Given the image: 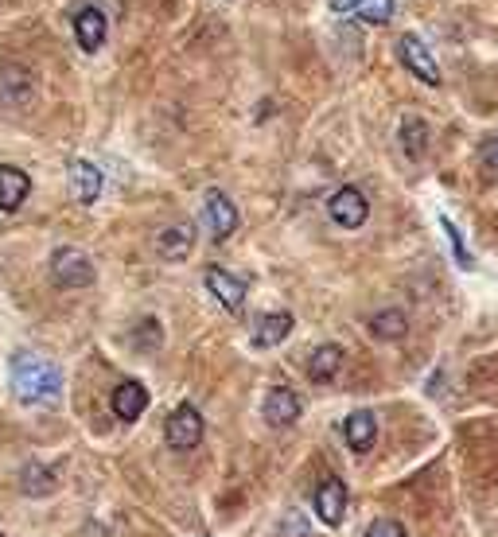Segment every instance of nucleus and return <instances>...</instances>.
<instances>
[{
	"instance_id": "1",
	"label": "nucleus",
	"mask_w": 498,
	"mask_h": 537,
	"mask_svg": "<svg viewBox=\"0 0 498 537\" xmlns=\"http://www.w3.org/2000/svg\"><path fill=\"white\" fill-rule=\"evenodd\" d=\"M12 394L24 405H55L63 397V374L47 358L16 355L12 358Z\"/></svg>"
},
{
	"instance_id": "2",
	"label": "nucleus",
	"mask_w": 498,
	"mask_h": 537,
	"mask_svg": "<svg viewBox=\"0 0 498 537\" xmlns=\"http://www.w3.org/2000/svg\"><path fill=\"white\" fill-rule=\"evenodd\" d=\"M94 277H98V269H94L90 253L74 250V246L51 253V281L59 288H86L94 285Z\"/></svg>"
},
{
	"instance_id": "3",
	"label": "nucleus",
	"mask_w": 498,
	"mask_h": 537,
	"mask_svg": "<svg viewBox=\"0 0 498 537\" xmlns=\"http://www.w3.org/2000/svg\"><path fill=\"white\" fill-rule=\"evenodd\" d=\"M327 215H331V222H339L343 230H358L370 218V203H366V195L358 187H339L327 199Z\"/></svg>"
},
{
	"instance_id": "4",
	"label": "nucleus",
	"mask_w": 498,
	"mask_h": 537,
	"mask_svg": "<svg viewBox=\"0 0 498 537\" xmlns=\"http://www.w3.org/2000/svg\"><path fill=\"white\" fill-rule=\"evenodd\" d=\"M199 440H203V413L195 405H179L168 417V444L176 452H191V448H199Z\"/></svg>"
},
{
	"instance_id": "5",
	"label": "nucleus",
	"mask_w": 498,
	"mask_h": 537,
	"mask_svg": "<svg viewBox=\"0 0 498 537\" xmlns=\"http://www.w3.org/2000/svg\"><path fill=\"white\" fill-rule=\"evenodd\" d=\"M203 222H207L214 242H226L238 230V207L222 191H207V199H203Z\"/></svg>"
},
{
	"instance_id": "6",
	"label": "nucleus",
	"mask_w": 498,
	"mask_h": 537,
	"mask_svg": "<svg viewBox=\"0 0 498 537\" xmlns=\"http://www.w3.org/2000/svg\"><path fill=\"white\" fill-rule=\"evenodd\" d=\"M312 502H316V514H320L323 526H339L343 514H347V483L339 475H327V479H320Z\"/></svg>"
},
{
	"instance_id": "7",
	"label": "nucleus",
	"mask_w": 498,
	"mask_h": 537,
	"mask_svg": "<svg viewBox=\"0 0 498 537\" xmlns=\"http://www.w3.org/2000/svg\"><path fill=\"white\" fill-rule=\"evenodd\" d=\"M397 55H401V63L417 74L425 86H440V67H436V59H432V51L421 43V36H401Z\"/></svg>"
},
{
	"instance_id": "8",
	"label": "nucleus",
	"mask_w": 498,
	"mask_h": 537,
	"mask_svg": "<svg viewBox=\"0 0 498 537\" xmlns=\"http://www.w3.org/2000/svg\"><path fill=\"white\" fill-rule=\"evenodd\" d=\"M32 94H36L32 71H24V67H16V63L0 67V106L20 109V106H28V102H32Z\"/></svg>"
},
{
	"instance_id": "9",
	"label": "nucleus",
	"mask_w": 498,
	"mask_h": 537,
	"mask_svg": "<svg viewBox=\"0 0 498 537\" xmlns=\"http://www.w3.org/2000/svg\"><path fill=\"white\" fill-rule=\"evenodd\" d=\"M28 195H32V176L20 172L16 164H0V211L4 215L20 211Z\"/></svg>"
},
{
	"instance_id": "10",
	"label": "nucleus",
	"mask_w": 498,
	"mask_h": 537,
	"mask_svg": "<svg viewBox=\"0 0 498 537\" xmlns=\"http://www.w3.org/2000/svg\"><path fill=\"white\" fill-rule=\"evenodd\" d=\"M203 285H207V292H211L226 312H238V308L246 304V281H238V277L226 273V269H207Z\"/></svg>"
},
{
	"instance_id": "11",
	"label": "nucleus",
	"mask_w": 498,
	"mask_h": 537,
	"mask_svg": "<svg viewBox=\"0 0 498 537\" xmlns=\"http://www.w3.org/2000/svg\"><path fill=\"white\" fill-rule=\"evenodd\" d=\"M300 397H296V390H288V386H273L269 394H265V405H261V413H265V421L269 425H296L300 421Z\"/></svg>"
},
{
	"instance_id": "12",
	"label": "nucleus",
	"mask_w": 498,
	"mask_h": 537,
	"mask_svg": "<svg viewBox=\"0 0 498 537\" xmlns=\"http://www.w3.org/2000/svg\"><path fill=\"white\" fill-rule=\"evenodd\" d=\"M71 195L74 203H82V207L98 203V195H102V168L94 160H74L71 164Z\"/></svg>"
},
{
	"instance_id": "13",
	"label": "nucleus",
	"mask_w": 498,
	"mask_h": 537,
	"mask_svg": "<svg viewBox=\"0 0 498 537\" xmlns=\"http://www.w3.org/2000/svg\"><path fill=\"white\" fill-rule=\"evenodd\" d=\"M109 36V20L102 8H82L78 16H74V39H78V47L82 51H98Z\"/></svg>"
},
{
	"instance_id": "14",
	"label": "nucleus",
	"mask_w": 498,
	"mask_h": 537,
	"mask_svg": "<svg viewBox=\"0 0 498 537\" xmlns=\"http://www.w3.org/2000/svg\"><path fill=\"white\" fill-rule=\"evenodd\" d=\"M292 312H265L253 323V347H281L292 335Z\"/></svg>"
},
{
	"instance_id": "15",
	"label": "nucleus",
	"mask_w": 498,
	"mask_h": 537,
	"mask_svg": "<svg viewBox=\"0 0 498 537\" xmlns=\"http://www.w3.org/2000/svg\"><path fill=\"white\" fill-rule=\"evenodd\" d=\"M191 250H195V226H187V222H176L156 234V253L164 261H183Z\"/></svg>"
},
{
	"instance_id": "16",
	"label": "nucleus",
	"mask_w": 498,
	"mask_h": 537,
	"mask_svg": "<svg viewBox=\"0 0 498 537\" xmlns=\"http://www.w3.org/2000/svg\"><path fill=\"white\" fill-rule=\"evenodd\" d=\"M109 405H113V417L117 421H137L144 409H148V390H144L141 382H121L113 397H109Z\"/></svg>"
},
{
	"instance_id": "17",
	"label": "nucleus",
	"mask_w": 498,
	"mask_h": 537,
	"mask_svg": "<svg viewBox=\"0 0 498 537\" xmlns=\"http://www.w3.org/2000/svg\"><path fill=\"white\" fill-rule=\"evenodd\" d=\"M343 436H347L351 452H370L374 440H378V417H374L370 409H358V413H351V417L343 421Z\"/></svg>"
},
{
	"instance_id": "18",
	"label": "nucleus",
	"mask_w": 498,
	"mask_h": 537,
	"mask_svg": "<svg viewBox=\"0 0 498 537\" xmlns=\"http://www.w3.org/2000/svg\"><path fill=\"white\" fill-rule=\"evenodd\" d=\"M339 366H343V347L323 343V347H316L312 358H308V378H312V382H331V378L339 374Z\"/></svg>"
},
{
	"instance_id": "19",
	"label": "nucleus",
	"mask_w": 498,
	"mask_h": 537,
	"mask_svg": "<svg viewBox=\"0 0 498 537\" xmlns=\"http://www.w3.org/2000/svg\"><path fill=\"white\" fill-rule=\"evenodd\" d=\"M401 148H405L409 160H421L428 152V125L417 113H409V117L401 121Z\"/></svg>"
},
{
	"instance_id": "20",
	"label": "nucleus",
	"mask_w": 498,
	"mask_h": 537,
	"mask_svg": "<svg viewBox=\"0 0 498 537\" xmlns=\"http://www.w3.org/2000/svg\"><path fill=\"white\" fill-rule=\"evenodd\" d=\"M370 331H374L378 339H401V335L409 331V320H405V312L386 308V312H378V316L370 320Z\"/></svg>"
},
{
	"instance_id": "21",
	"label": "nucleus",
	"mask_w": 498,
	"mask_h": 537,
	"mask_svg": "<svg viewBox=\"0 0 498 537\" xmlns=\"http://www.w3.org/2000/svg\"><path fill=\"white\" fill-rule=\"evenodd\" d=\"M20 491H24V495H51V491H55V475H51L47 467L28 464L20 471Z\"/></svg>"
},
{
	"instance_id": "22",
	"label": "nucleus",
	"mask_w": 498,
	"mask_h": 537,
	"mask_svg": "<svg viewBox=\"0 0 498 537\" xmlns=\"http://www.w3.org/2000/svg\"><path fill=\"white\" fill-rule=\"evenodd\" d=\"M355 12L358 20L366 24H390L393 20V0H355Z\"/></svg>"
},
{
	"instance_id": "23",
	"label": "nucleus",
	"mask_w": 498,
	"mask_h": 537,
	"mask_svg": "<svg viewBox=\"0 0 498 537\" xmlns=\"http://www.w3.org/2000/svg\"><path fill=\"white\" fill-rule=\"evenodd\" d=\"M133 343L141 347V351H156L160 343H164V331H160V320H141L133 327Z\"/></svg>"
},
{
	"instance_id": "24",
	"label": "nucleus",
	"mask_w": 498,
	"mask_h": 537,
	"mask_svg": "<svg viewBox=\"0 0 498 537\" xmlns=\"http://www.w3.org/2000/svg\"><path fill=\"white\" fill-rule=\"evenodd\" d=\"M440 226H444V234H448V246L456 253V261H460V269H471V253L463 246V234L456 230V222L452 218H440Z\"/></svg>"
},
{
	"instance_id": "25",
	"label": "nucleus",
	"mask_w": 498,
	"mask_h": 537,
	"mask_svg": "<svg viewBox=\"0 0 498 537\" xmlns=\"http://www.w3.org/2000/svg\"><path fill=\"white\" fill-rule=\"evenodd\" d=\"M366 537H405V526H401L397 518H378V522L366 530Z\"/></svg>"
},
{
	"instance_id": "26",
	"label": "nucleus",
	"mask_w": 498,
	"mask_h": 537,
	"mask_svg": "<svg viewBox=\"0 0 498 537\" xmlns=\"http://www.w3.org/2000/svg\"><path fill=\"white\" fill-rule=\"evenodd\" d=\"M483 164H487V168H491V172L498 176V137H495V141L483 144Z\"/></svg>"
},
{
	"instance_id": "27",
	"label": "nucleus",
	"mask_w": 498,
	"mask_h": 537,
	"mask_svg": "<svg viewBox=\"0 0 498 537\" xmlns=\"http://www.w3.org/2000/svg\"><path fill=\"white\" fill-rule=\"evenodd\" d=\"M355 8V0H331V12H351Z\"/></svg>"
},
{
	"instance_id": "28",
	"label": "nucleus",
	"mask_w": 498,
	"mask_h": 537,
	"mask_svg": "<svg viewBox=\"0 0 498 537\" xmlns=\"http://www.w3.org/2000/svg\"><path fill=\"white\" fill-rule=\"evenodd\" d=\"M0 537H4V534H0Z\"/></svg>"
}]
</instances>
